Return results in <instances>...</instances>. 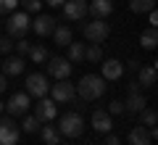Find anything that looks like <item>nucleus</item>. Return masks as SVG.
Masks as SVG:
<instances>
[{"mask_svg": "<svg viewBox=\"0 0 158 145\" xmlns=\"http://www.w3.org/2000/svg\"><path fill=\"white\" fill-rule=\"evenodd\" d=\"M74 90L79 92L82 100H98L106 95V79L98 77V74H85L79 79V84H74Z\"/></svg>", "mask_w": 158, "mask_h": 145, "instance_id": "obj_1", "label": "nucleus"}, {"mask_svg": "<svg viewBox=\"0 0 158 145\" xmlns=\"http://www.w3.org/2000/svg\"><path fill=\"white\" fill-rule=\"evenodd\" d=\"M58 132H61V137H79V134L85 132V119H82V113H77V111L63 113L61 124H58Z\"/></svg>", "mask_w": 158, "mask_h": 145, "instance_id": "obj_2", "label": "nucleus"}, {"mask_svg": "<svg viewBox=\"0 0 158 145\" xmlns=\"http://www.w3.org/2000/svg\"><path fill=\"white\" fill-rule=\"evenodd\" d=\"M82 34L87 37V42L92 45H100L103 40L111 34V27H108L106 19H92V21H87L85 27H82Z\"/></svg>", "mask_w": 158, "mask_h": 145, "instance_id": "obj_3", "label": "nucleus"}, {"mask_svg": "<svg viewBox=\"0 0 158 145\" xmlns=\"http://www.w3.org/2000/svg\"><path fill=\"white\" fill-rule=\"evenodd\" d=\"M6 29H8V37L21 40L24 34L32 29V19H29V13H11L8 21H6Z\"/></svg>", "mask_w": 158, "mask_h": 145, "instance_id": "obj_4", "label": "nucleus"}, {"mask_svg": "<svg viewBox=\"0 0 158 145\" xmlns=\"http://www.w3.org/2000/svg\"><path fill=\"white\" fill-rule=\"evenodd\" d=\"M21 137V129L16 127L13 116H3L0 119V145H16Z\"/></svg>", "mask_w": 158, "mask_h": 145, "instance_id": "obj_5", "label": "nucleus"}, {"mask_svg": "<svg viewBox=\"0 0 158 145\" xmlns=\"http://www.w3.org/2000/svg\"><path fill=\"white\" fill-rule=\"evenodd\" d=\"M50 92V84H48V77L45 74H29L27 77V95L29 98H45Z\"/></svg>", "mask_w": 158, "mask_h": 145, "instance_id": "obj_6", "label": "nucleus"}, {"mask_svg": "<svg viewBox=\"0 0 158 145\" xmlns=\"http://www.w3.org/2000/svg\"><path fill=\"white\" fill-rule=\"evenodd\" d=\"M56 113H58V103L53 100V98H40L37 100V108H34V119H37L40 124H48V122H53L56 119Z\"/></svg>", "mask_w": 158, "mask_h": 145, "instance_id": "obj_7", "label": "nucleus"}, {"mask_svg": "<svg viewBox=\"0 0 158 145\" xmlns=\"http://www.w3.org/2000/svg\"><path fill=\"white\" fill-rule=\"evenodd\" d=\"M50 95H53L56 103H74L77 100V90H74V84L69 82V79H58L50 87Z\"/></svg>", "mask_w": 158, "mask_h": 145, "instance_id": "obj_8", "label": "nucleus"}, {"mask_svg": "<svg viewBox=\"0 0 158 145\" xmlns=\"http://www.w3.org/2000/svg\"><path fill=\"white\" fill-rule=\"evenodd\" d=\"M48 74L56 77V79H69L71 77V61L69 58H61V56L48 58Z\"/></svg>", "mask_w": 158, "mask_h": 145, "instance_id": "obj_9", "label": "nucleus"}, {"mask_svg": "<svg viewBox=\"0 0 158 145\" xmlns=\"http://www.w3.org/2000/svg\"><path fill=\"white\" fill-rule=\"evenodd\" d=\"M27 111H29V95L27 92H13L11 100L6 103V113L16 119V116H24Z\"/></svg>", "mask_w": 158, "mask_h": 145, "instance_id": "obj_10", "label": "nucleus"}, {"mask_svg": "<svg viewBox=\"0 0 158 145\" xmlns=\"http://www.w3.org/2000/svg\"><path fill=\"white\" fill-rule=\"evenodd\" d=\"M61 8L66 21H82L87 16V0H66Z\"/></svg>", "mask_w": 158, "mask_h": 145, "instance_id": "obj_11", "label": "nucleus"}, {"mask_svg": "<svg viewBox=\"0 0 158 145\" xmlns=\"http://www.w3.org/2000/svg\"><path fill=\"white\" fill-rule=\"evenodd\" d=\"M87 13H92V19H106L113 13V0H90L87 3Z\"/></svg>", "mask_w": 158, "mask_h": 145, "instance_id": "obj_12", "label": "nucleus"}, {"mask_svg": "<svg viewBox=\"0 0 158 145\" xmlns=\"http://www.w3.org/2000/svg\"><path fill=\"white\" fill-rule=\"evenodd\" d=\"M32 29L40 37H48V34H53V29H56V19L48 16V13H37V19L32 21Z\"/></svg>", "mask_w": 158, "mask_h": 145, "instance_id": "obj_13", "label": "nucleus"}, {"mask_svg": "<svg viewBox=\"0 0 158 145\" xmlns=\"http://www.w3.org/2000/svg\"><path fill=\"white\" fill-rule=\"evenodd\" d=\"M92 129L95 132H103V134H108L111 132V127H113V122H111V113L108 111H103V108H98V111H92Z\"/></svg>", "mask_w": 158, "mask_h": 145, "instance_id": "obj_14", "label": "nucleus"}, {"mask_svg": "<svg viewBox=\"0 0 158 145\" xmlns=\"http://www.w3.org/2000/svg\"><path fill=\"white\" fill-rule=\"evenodd\" d=\"M3 63V74L6 77H19V74H24V69H27V61H24V56H11L6 58Z\"/></svg>", "mask_w": 158, "mask_h": 145, "instance_id": "obj_15", "label": "nucleus"}, {"mask_svg": "<svg viewBox=\"0 0 158 145\" xmlns=\"http://www.w3.org/2000/svg\"><path fill=\"white\" fill-rule=\"evenodd\" d=\"M124 63L116 61V58H108V61H103V79H108V82H113V79H121V74H124Z\"/></svg>", "mask_w": 158, "mask_h": 145, "instance_id": "obj_16", "label": "nucleus"}, {"mask_svg": "<svg viewBox=\"0 0 158 145\" xmlns=\"http://www.w3.org/2000/svg\"><path fill=\"white\" fill-rule=\"evenodd\" d=\"M129 145H153V137H150V132H148V127H142V124L132 127V132H129Z\"/></svg>", "mask_w": 158, "mask_h": 145, "instance_id": "obj_17", "label": "nucleus"}, {"mask_svg": "<svg viewBox=\"0 0 158 145\" xmlns=\"http://www.w3.org/2000/svg\"><path fill=\"white\" fill-rule=\"evenodd\" d=\"M156 77H158L156 66H140L137 69V84H142V87H153Z\"/></svg>", "mask_w": 158, "mask_h": 145, "instance_id": "obj_18", "label": "nucleus"}, {"mask_svg": "<svg viewBox=\"0 0 158 145\" xmlns=\"http://www.w3.org/2000/svg\"><path fill=\"white\" fill-rule=\"evenodd\" d=\"M40 134H42V143L45 145H58L61 143V132H58V127H53L50 122H48L45 127H40Z\"/></svg>", "mask_w": 158, "mask_h": 145, "instance_id": "obj_19", "label": "nucleus"}, {"mask_svg": "<svg viewBox=\"0 0 158 145\" xmlns=\"http://www.w3.org/2000/svg\"><path fill=\"white\" fill-rule=\"evenodd\" d=\"M145 106H148V100L142 98V92H129V98L124 100V108L127 111H135V113H140Z\"/></svg>", "mask_w": 158, "mask_h": 145, "instance_id": "obj_20", "label": "nucleus"}, {"mask_svg": "<svg viewBox=\"0 0 158 145\" xmlns=\"http://www.w3.org/2000/svg\"><path fill=\"white\" fill-rule=\"evenodd\" d=\"M140 45L145 48V50H153V48L158 45V32H156V27L145 29V32L140 34Z\"/></svg>", "mask_w": 158, "mask_h": 145, "instance_id": "obj_21", "label": "nucleus"}, {"mask_svg": "<svg viewBox=\"0 0 158 145\" xmlns=\"http://www.w3.org/2000/svg\"><path fill=\"white\" fill-rule=\"evenodd\" d=\"M53 40H56L58 48H66V45L71 42V29L69 27H56L53 29Z\"/></svg>", "mask_w": 158, "mask_h": 145, "instance_id": "obj_22", "label": "nucleus"}, {"mask_svg": "<svg viewBox=\"0 0 158 145\" xmlns=\"http://www.w3.org/2000/svg\"><path fill=\"white\" fill-rule=\"evenodd\" d=\"M66 48H69V56H66V58H69L71 63L85 61V45H82V42H69Z\"/></svg>", "mask_w": 158, "mask_h": 145, "instance_id": "obj_23", "label": "nucleus"}, {"mask_svg": "<svg viewBox=\"0 0 158 145\" xmlns=\"http://www.w3.org/2000/svg\"><path fill=\"white\" fill-rule=\"evenodd\" d=\"M156 8V0H129V11L132 13H148Z\"/></svg>", "mask_w": 158, "mask_h": 145, "instance_id": "obj_24", "label": "nucleus"}, {"mask_svg": "<svg viewBox=\"0 0 158 145\" xmlns=\"http://www.w3.org/2000/svg\"><path fill=\"white\" fill-rule=\"evenodd\" d=\"M27 56H29V61H34V63H45L48 58H50V56H48V50L42 48V45H32Z\"/></svg>", "mask_w": 158, "mask_h": 145, "instance_id": "obj_25", "label": "nucleus"}, {"mask_svg": "<svg viewBox=\"0 0 158 145\" xmlns=\"http://www.w3.org/2000/svg\"><path fill=\"white\" fill-rule=\"evenodd\" d=\"M156 122H158V113L153 111V108H142V111H140V124H142V127L150 129V127H156Z\"/></svg>", "mask_w": 158, "mask_h": 145, "instance_id": "obj_26", "label": "nucleus"}, {"mask_svg": "<svg viewBox=\"0 0 158 145\" xmlns=\"http://www.w3.org/2000/svg\"><path fill=\"white\" fill-rule=\"evenodd\" d=\"M100 58H103V45H92V42H90V48H85V61L98 63Z\"/></svg>", "mask_w": 158, "mask_h": 145, "instance_id": "obj_27", "label": "nucleus"}, {"mask_svg": "<svg viewBox=\"0 0 158 145\" xmlns=\"http://www.w3.org/2000/svg\"><path fill=\"white\" fill-rule=\"evenodd\" d=\"M37 127H40V122L34 119V113H32V116H24L21 132H27V134H34V132H37Z\"/></svg>", "mask_w": 158, "mask_h": 145, "instance_id": "obj_28", "label": "nucleus"}, {"mask_svg": "<svg viewBox=\"0 0 158 145\" xmlns=\"http://www.w3.org/2000/svg\"><path fill=\"white\" fill-rule=\"evenodd\" d=\"M24 6V11L27 13H40V8H42V0H19Z\"/></svg>", "mask_w": 158, "mask_h": 145, "instance_id": "obj_29", "label": "nucleus"}, {"mask_svg": "<svg viewBox=\"0 0 158 145\" xmlns=\"http://www.w3.org/2000/svg\"><path fill=\"white\" fill-rule=\"evenodd\" d=\"M108 113H111V116L127 113V108H124V100H111V103H108Z\"/></svg>", "mask_w": 158, "mask_h": 145, "instance_id": "obj_30", "label": "nucleus"}, {"mask_svg": "<svg viewBox=\"0 0 158 145\" xmlns=\"http://www.w3.org/2000/svg\"><path fill=\"white\" fill-rule=\"evenodd\" d=\"M13 50V37H0V56H8Z\"/></svg>", "mask_w": 158, "mask_h": 145, "instance_id": "obj_31", "label": "nucleus"}, {"mask_svg": "<svg viewBox=\"0 0 158 145\" xmlns=\"http://www.w3.org/2000/svg\"><path fill=\"white\" fill-rule=\"evenodd\" d=\"M19 6V0H0V13H13Z\"/></svg>", "mask_w": 158, "mask_h": 145, "instance_id": "obj_32", "label": "nucleus"}, {"mask_svg": "<svg viewBox=\"0 0 158 145\" xmlns=\"http://www.w3.org/2000/svg\"><path fill=\"white\" fill-rule=\"evenodd\" d=\"M13 48H16V50L21 53V56H27V53H29V48H32V42H29V40H24V37H21V40H19L16 45H13Z\"/></svg>", "mask_w": 158, "mask_h": 145, "instance_id": "obj_33", "label": "nucleus"}, {"mask_svg": "<svg viewBox=\"0 0 158 145\" xmlns=\"http://www.w3.org/2000/svg\"><path fill=\"white\" fill-rule=\"evenodd\" d=\"M103 145H121V140H118L116 134H111V132H108V134H106V140H103Z\"/></svg>", "mask_w": 158, "mask_h": 145, "instance_id": "obj_34", "label": "nucleus"}, {"mask_svg": "<svg viewBox=\"0 0 158 145\" xmlns=\"http://www.w3.org/2000/svg\"><path fill=\"white\" fill-rule=\"evenodd\" d=\"M148 21H150V27H158V13H156V8L148 11Z\"/></svg>", "mask_w": 158, "mask_h": 145, "instance_id": "obj_35", "label": "nucleus"}, {"mask_svg": "<svg viewBox=\"0 0 158 145\" xmlns=\"http://www.w3.org/2000/svg\"><path fill=\"white\" fill-rule=\"evenodd\" d=\"M6 87H8V79H6V74H0V92H6Z\"/></svg>", "mask_w": 158, "mask_h": 145, "instance_id": "obj_36", "label": "nucleus"}, {"mask_svg": "<svg viewBox=\"0 0 158 145\" xmlns=\"http://www.w3.org/2000/svg\"><path fill=\"white\" fill-rule=\"evenodd\" d=\"M127 90H129V92H140V84H137V82H129V84H127Z\"/></svg>", "mask_w": 158, "mask_h": 145, "instance_id": "obj_37", "label": "nucleus"}, {"mask_svg": "<svg viewBox=\"0 0 158 145\" xmlns=\"http://www.w3.org/2000/svg\"><path fill=\"white\" fill-rule=\"evenodd\" d=\"M124 69H129V71H137V69H140V61H129V66H124Z\"/></svg>", "mask_w": 158, "mask_h": 145, "instance_id": "obj_38", "label": "nucleus"}, {"mask_svg": "<svg viewBox=\"0 0 158 145\" xmlns=\"http://www.w3.org/2000/svg\"><path fill=\"white\" fill-rule=\"evenodd\" d=\"M48 6H53V8H58V6H63V3H66V0H45Z\"/></svg>", "mask_w": 158, "mask_h": 145, "instance_id": "obj_39", "label": "nucleus"}, {"mask_svg": "<svg viewBox=\"0 0 158 145\" xmlns=\"http://www.w3.org/2000/svg\"><path fill=\"white\" fill-rule=\"evenodd\" d=\"M3 111H6V103H0V113H3Z\"/></svg>", "mask_w": 158, "mask_h": 145, "instance_id": "obj_40", "label": "nucleus"}, {"mask_svg": "<svg viewBox=\"0 0 158 145\" xmlns=\"http://www.w3.org/2000/svg\"><path fill=\"white\" fill-rule=\"evenodd\" d=\"M58 145H71V143H58Z\"/></svg>", "mask_w": 158, "mask_h": 145, "instance_id": "obj_41", "label": "nucleus"}]
</instances>
